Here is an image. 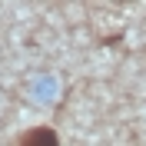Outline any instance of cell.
<instances>
[{"mask_svg": "<svg viewBox=\"0 0 146 146\" xmlns=\"http://www.w3.org/2000/svg\"><path fill=\"white\" fill-rule=\"evenodd\" d=\"M17 146H60V139H56V133L50 126H33L20 136Z\"/></svg>", "mask_w": 146, "mask_h": 146, "instance_id": "cell-1", "label": "cell"}]
</instances>
